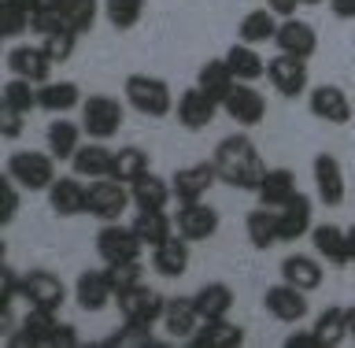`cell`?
<instances>
[{
    "label": "cell",
    "instance_id": "f907efd6",
    "mask_svg": "<svg viewBox=\"0 0 355 348\" xmlns=\"http://www.w3.org/2000/svg\"><path fill=\"white\" fill-rule=\"evenodd\" d=\"M107 345H152V326H141V322H122V330L111 338Z\"/></svg>",
    "mask_w": 355,
    "mask_h": 348
},
{
    "label": "cell",
    "instance_id": "ffe728a7",
    "mask_svg": "<svg viewBox=\"0 0 355 348\" xmlns=\"http://www.w3.org/2000/svg\"><path fill=\"white\" fill-rule=\"evenodd\" d=\"M55 330H60L55 311H49V308H30L26 315H22V322L8 333L4 341H8V345H52Z\"/></svg>",
    "mask_w": 355,
    "mask_h": 348
},
{
    "label": "cell",
    "instance_id": "44dd1931",
    "mask_svg": "<svg viewBox=\"0 0 355 348\" xmlns=\"http://www.w3.org/2000/svg\"><path fill=\"white\" fill-rule=\"evenodd\" d=\"M277 271H282V282L304 289V293H315V289L326 282V267H322V260H318V256H307V252L285 256Z\"/></svg>",
    "mask_w": 355,
    "mask_h": 348
},
{
    "label": "cell",
    "instance_id": "6125c7cd",
    "mask_svg": "<svg viewBox=\"0 0 355 348\" xmlns=\"http://www.w3.org/2000/svg\"><path fill=\"white\" fill-rule=\"evenodd\" d=\"M300 4H326V0H300Z\"/></svg>",
    "mask_w": 355,
    "mask_h": 348
},
{
    "label": "cell",
    "instance_id": "d4e9b609",
    "mask_svg": "<svg viewBox=\"0 0 355 348\" xmlns=\"http://www.w3.org/2000/svg\"><path fill=\"white\" fill-rule=\"evenodd\" d=\"M74 300L78 308L89 311V315H96V311H104L111 300H115V289L107 282V271H82L74 282Z\"/></svg>",
    "mask_w": 355,
    "mask_h": 348
},
{
    "label": "cell",
    "instance_id": "60d3db41",
    "mask_svg": "<svg viewBox=\"0 0 355 348\" xmlns=\"http://www.w3.org/2000/svg\"><path fill=\"white\" fill-rule=\"evenodd\" d=\"M0 104H8V108L22 111V115H30V111H37V108H41L37 85L26 82V78H15V74H11L8 82H4V89H0Z\"/></svg>",
    "mask_w": 355,
    "mask_h": 348
},
{
    "label": "cell",
    "instance_id": "b9f144b4",
    "mask_svg": "<svg viewBox=\"0 0 355 348\" xmlns=\"http://www.w3.org/2000/svg\"><path fill=\"white\" fill-rule=\"evenodd\" d=\"M100 11H104V0H67L63 4V22L82 38V33H89L96 26Z\"/></svg>",
    "mask_w": 355,
    "mask_h": 348
},
{
    "label": "cell",
    "instance_id": "30bf717a",
    "mask_svg": "<svg viewBox=\"0 0 355 348\" xmlns=\"http://www.w3.org/2000/svg\"><path fill=\"white\" fill-rule=\"evenodd\" d=\"M311 174H315V197L326 208H340L344 197H348V185H344V167L333 152H318L315 163H311Z\"/></svg>",
    "mask_w": 355,
    "mask_h": 348
},
{
    "label": "cell",
    "instance_id": "1f68e13d",
    "mask_svg": "<svg viewBox=\"0 0 355 348\" xmlns=\"http://www.w3.org/2000/svg\"><path fill=\"white\" fill-rule=\"evenodd\" d=\"M82 122H71L63 115H55L49 122V130H44V144H49V152L55 160H74V152L82 149Z\"/></svg>",
    "mask_w": 355,
    "mask_h": 348
},
{
    "label": "cell",
    "instance_id": "7402d4cb",
    "mask_svg": "<svg viewBox=\"0 0 355 348\" xmlns=\"http://www.w3.org/2000/svg\"><path fill=\"white\" fill-rule=\"evenodd\" d=\"M189 245L182 233H171L163 245H155L152 249V271L159 278H182L189 274V260H193V252H189Z\"/></svg>",
    "mask_w": 355,
    "mask_h": 348
},
{
    "label": "cell",
    "instance_id": "836d02e7",
    "mask_svg": "<svg viewBox=\"0 0 355 348\" xmlns=\"http://www.w3.org/2000/svg\"><path fill=\"white\" fill-rule=\"evenodd\" d=\"M37 100L41 111H49V115H67V111L82 108V89L78 82H44L37 85Z\"/></svg>",
    "mask_w": 355,
    "mask_h": 348
},
{
    "label": "cell",
    "instance_id": "3957f363",
    "mask_svg": "<svg viewBox=\"0 0 355 348\" xmlns=\"http://www.w3.org/2000/svg\"><path fill=\"white\" fill-rule=\"evenodd\" d=\"M4 171L22 185V193H49V185L55 182V156L44 149V152H33V149H22V152H11Z\"/></svg>",
    "mask_w": 355,
    "mask_h": 348
},
{
    "label": "cell",
    "instance_id": "94428289",
    "mask_svg": "<svg viewBox=\"0 0 355 348\" xmlns=\"http://www.w3.org/2000/svg\"><path fill=\"white\" fill-rule=\"evenodd\" d=\"M67 0H41V8H63Z\"/></svg>",
    "mask_w": 355,
    "mask_h": 348
},
{
    "label": "cell",
    "instance_id": "484cf974",
    "mask_svg": "<svg viewBox=\"0 0 355 348\" xmlns=\"http://www.w3.org/2000/svg\"><path fill=\"white\" fill-rule=\"evenodd\" d=\"M111 163H115V149H107L104 141H93V138H89L82 149L74 152L71 171H74L78 178L96 182V178H111Z\"/></svg>",
    "mask_w": 355,
    "mask_h": 348
},
{
    "label": "cell",
    "instance_id": "d590c367",
    "mask_svg": "<svg viewBox=\"0 0 355 348\" xmlns=\"http://www.w3.org/2000/svg\"><path fill=\"white\" fill-rule=\"evenodd\" d=\"M277 19L270 8H255V11H248V15L241 19V26H237V41H244V44H266V41H274V33H277Z\"/></svg>",
    "mask_w": 355,
    "mask_h": 348
},
{
    "label": "cell",
    "instance_id": "2e32d148",
    "mask_svg": "<svg viewBox=\"0 0 355 348\" xmlns=\"http://www.w3.org/2000/svg\"><path fill=\"white\" fill-rule=\"evenodd\" d=\"M307 108H311V115L322 119V122H329V126H344V122H352V100L348 93H344L340 85H315V89H307Z\"/></svg>",
    "mask_w": 355,
    "mask_h": 348
},
{
    "label": "cell",
    "instance_id": "bcb514c9",
    "mask_svg": "<svg viewBox=\"0 0 355 348\" xmlns=\"http://www.w3.org/2000/svg\"><path fill=\"white\" fill-rule=\"evenodd\" d=\"M26 30H30V11L4 0V4H0V38H19V33H26Z\"/></svg>",
    "mask_w": 355,
    "mask_h": 348
},
{
    "label": "cell",
    "instance_id": "9c48e42d",
    "mask_svg": "<svg viewBox=\"0 0 355 348\" xmlns=\"http://www.w3.org/2000/svg\"><path fill=\"white\" fill-rule=\"evenodd\" d=\"M266 78H270V85L282 97H288V100L304 97L307 85H311L307 60H300V56H285V52H277L274 60H266Z\"/></svg>",
    "mask_w": 355,
    "mask_h": 348
},
{
    "label": "cell",
    "instance_id": "e575fe53",
    "mask_svg": "<svg viewBox=\"0 0 355 348\" xmlns=\"http://www.w3.org/2000/svg\"><path fill=\"white\" fill-rule=\"evenodd\" d=\"M226 63H230V71L237 82H259V78L266 74V60L259 56V49L255 44H230V52H226Z\"/></svg>",
    "mask_w": 355,
    "mask_h": 348
},
{
    "label": "cell",
    "instance_id": "f546056e",
    "mask_svg": "<svg viewBox=\"0 0 355 348\" xmlns=\"http://www.w3.org/2000/svg\"><path fill=\"white\" fill-rule=\"evenodd\" d=\"M193 348H241L244 345V326L230 319H211V322H200V330L189 338Z\"/></svg>",
    "mask_w": 355,
    "mask_h": 348
},
{
    "label": "cell",
    "instance_id": "f6af8a7d",
    "mask_svg": "<svg viewBox=\"0 0 355 348\" xmlns=\"http://www.w3.org/2000/svg\"><path fill=\"white\" fill-rule=\"evenodd\" d=\"M41 49L49 52L52 63H67L74 56V49H78V33L71 26H63V30L49 33V38H41Z\"/></svg>",
    "mask_w": 355,
    "mask_h": 348
},
{
    "label": "cell",
    "instance_id": "ab89813d",
    "mask_svg": "<svg viewBox=\"0 0 355 348\" xmlns=\"http://www.w3.org/2000/svg\"><path fill=\"white\" fill-rule=\"evenodd\" d=\"M315 333L322 338V345L326 348H337L348 341V308H326L322 315L315 319Z\"/></svg>",
    "mask_w": 355,
    "mask_h": 348
},
{
    "label": "cell",
    "instance_id": "ac0fdd59",
    "mask_svg": "<svg viewBox=\"0 0 355 348\" xmlns=\"http://www.w3.org/2000/svg\"><path fill=\"white\" fill-rule=\"evenodd\" d=\"M274 44H277V52H285V56H300V60H311V56L318 52V33L311 22L304 19H282L277 22V33H274Z\"/></svg>",
    "mask_w": 355,
    "mask_h": 348
},
{
    "label": "cell",
    "instance_id": "680465c9",
    "mask_svg": "<svg viewBox=\"0 0 355 348\" xmlns=\"http://www.w3.org/2000/svg\"><path fill=\"white\" fill-rule=\"evenodd\" d=\"M348 256H352V263H355V222L348 226Z\"/></svg>",
    "mask_w": 355,
    "mask_h": 348
},
{
    "label": "cell",
    "instance_id": "6da1fadb",
    "mask_svg": "<svg viewBox=\"0 0 355 348\" xmlns=\"http://www.w3.org/2000/svg\"><path fill=\"white\" fill-rule=\"evenodd\" d=\"M215 167H218V182H226L233 189H244V193H255L266 174V163L259 149H255V141L248 133H230V138H222L215 144Z\"/></svg>",
    "mask_w": 355,
    "mask_h": 348
},
{
    "label": "cell",
    "instance_id": "db71d44e",
    "mask_svg": "<svg viewBox=\"0 0 355 348\" xmlns=\"http://www.w3.org/2000/svg\"><path fill=\"white\" fill-rule=\"evenodd\" d=\"M78 345V333L71 322H60V330H55V338H52V348H74Z\"/></svg>",
    "mask_w": 355,
    "mask_h": 348
},
{
    "label": "cell",
    "instance_id": "4fadbf2b",
    "mask_svg": "<svg viewBox=\"0 0 355 348\" xmlns=\"http://www.w3.org/2000/svg\"><path fill=\"white\" fill-rule=\"evenodd\" d=\"M222 111L237 122V126H259V122L266 119V97L255 89L252 82H237L230 89V97L222 100Z\"/></svg>",
    "mask_w": 355,
    "mask_h": 348
},
{
    "label": "cell",
    "instance_id": "f5cc1de1",
    "mask_svg": "<svg viewBox=\"0 0 355 348\" xmlns=\"http://www.w3.org/2000/svg\"><path fill=\"white\" fill-rule=\"evenodd\" d=\"M285 348H326V345H322V338L315 333V326H311V330L288 333V338H285Z\"/></svg>",
    "mask_w": 355,
    "mask_h": 348
},
{
    "label": "cell",
    "instance_id": "cb8c5ba5",
    "mask_svg": "<svg viewBox=\"0 0 355 348\" xmlns=\"http://www.w3.org/2000/svg\"><path fill=\"white\" fill-rule=\"evenodd\" d=\"M311 245H315V256L329 267H348L352 256H348V230L333 226V222H318L311 226Z\"/></svg>",
    "mask_w": 355,
    "mask_h": 348
},
{
    "label": "cell",
    "instance_id": "4dcf8cb0",
    "mask_svg": "<svg viewBox=\"0 0 355 348\" xmlns=\"http://www.w3.org/2000/svg\"><path fill=\"white\" fill-rule=\"evenodd\" d=\"M233 289L226 282H204L193 293V304L200 311V319L211 322V319H230V311H233Z\"/></svg>",
    "mask_w": 355,
    "mask_h": 348
},
{
    "label": "cell",
    "instance_id": "8992f818",
    "mask_svg": "<svg viewBox=\"0 0 355 348\" xmlns=\"http://www.w3.org/2000/svg\"><path fill=\"white\" fill-rule=\"evenodd\" d=\"M215 185H218V167H215V160L178 167L174 178H171V189H174V200H178V204L207 200V193H211Z\"/></svg>",
    "mask_w": 355,
    "mask_h": 348
},
{
    "label": "cell",
    "instance_id": "d6986e66",
    "mask_svg": "<svg viewBox=\"0 0 355 348\" xmlns=\"http://www.w3.org/2000/svg\"><path fill=\"white\" fill-rule=\"evenodd\" d=\"M218 108H222V104H218L215 97L204 93L200 85H193V89H185V93L178 97L174 115H178V122H182L185 130H204V126H211V122H215Z\"/></svg>",
    "mask_w": 355,
    "mask_h": 348
},
{
    "label": "cell",
    "instance_id": "83f0119b",
    "mask_svg": "<svg viewBox=\"0 0 355 348\" xmlns=\"http://www.w3.org/2000/svg\"><path fill=\"white\" fill-rule=\"evenodd\" d=\"M130 197L137 211H166V204L174 200V189H171V178H159L148 171L137 182H130Z\"/></svg>",
    "mask_w": 355,
    "mask_h": 348
},
{
    "label": "cell",
    "instance_id": "4316f807",
    "mask_svg": "<svg viewBox=\"0 0 355 348\" xmlns=\"http://www.w3.org/2000/svg\"><path fill=\"white\" fill-rule=\"evenodd\" d=\"M311 215H315V204H311L307 193H296L285 208H277V226H282V241H304L311 233Z\"/></svg>",
    "mask_w": 355,
    "mask_h": 348
},
{
    "label": "cell",
    "instance_id": "52a82bcc",
    "mask_svg": "<svg viewBox=\"0 0 355 348\" xmlns=\"http://www.w3.org/2000/svg\"><path fill=\"white\" fill-rule=\"evenodd\" d=\"M144 245L141 238L133 233V226H122V222H104L96 233V256L104 263H130V260H141Z\"/></svg>",
    "mask_w": 355,
    "mask_h": 348
},
{
    "label": "cell",
    "instance_id": "5bb4252c",
    "mask_svg": "<svg viewBox=\"0 0 355 348\" xmlns=\"http://www.w3.org/2000/svg\"><path fill=\"white\" fill-rule=\"evenodd\" d=\"M263 308H266V315L270 319H277V322H304L307 319V311H311V304H307V293L304 289H296V285H288V282H277V285H270L263 293Z\"/></svg>",
    "mask_w": 355,
    "mask_h": 348
},
{
    "label": "cell",
    "instance_id": "7dc6e473",
    "mask_svg": "<svg viewBox=\"0 0 355 348\" xmlns=\"http://www.w3.org/2000/svg\"><path fill=\"white\" fill-rule=\"evenodd\" d=\"M15 300H22V274L11 263L0 267V311L15 308Z\"/></svg>",
    "mask_w": 355,
    "mask_h": 348
},
{
    "label": "cell",
    "instance_id": "c3c4849f",
    "mask_svg": "<svg viewBox=\"0 0 355 348\" xmlns=\"http://www.w3.org/2000/svg\"><path fill=\"white\" fill-rule=\"evenodd\" d=\"M63 26H67V22H63V8H37L30 15V30L41 33V38H49V33L63 30Z\"/></svg>",
    "mask_w": 355,
    "mask_h": 348
},
{
    "label": "cell",
    "instance_id": "681fc988",
    "mask_svg": "<svg viewBox=\"0 0 355 348\" xmlns=\"http://www.w3.org/2000/svg\"><path fill=\"white\" fill-rule=\"evenodd\" d=\"M0 189H4V211H0V226H11L19 215V193H22V185L4 171V178H0Z\"/></svg>",
    "mask_w": 355,
    "mask_h": 348
},
{
    "label": "cell",
    "instance_id": "e0dca14e",
    "mask_svg": "<svg viewBox=\"0 0 355 348\" xmlns=\"http://www.w3.org/2000/svg\"><path fill=\"white\" fill-rule=\"evenodd\" d=\"M4 63H8V71L15 78H26V82H33V85L52 82V67H55L41 44H15Z\"/></svg>",
    "mask_w": 355,
    "mask_h": 348
},
{
    "label": "cell",
    "instance_id": "7c38bea8",
    "mask_svg": "<svg viewBox=\"0 0 355 348\" xmlns=\"http://www.w3.org/2000/svg\"><path fill=\"white\" fill-rule=\"evenodd\" d=\"M49 208H52L55 219L85 215V208H89V185H85L74 171H71V174H60V178L49 185Z\"/></svg>",
    "mask_w": 355,
    "mask_h": 348
},
{
    "label": "cell",
    "instance_id": "ee69618b",
    "mask_svg": "<svg viewBox=\"0 0 355 348\" xmlns=\"http://www.w3.org/2000/svg\"><path fill=\"white\" fill-rule=\"evenodd\" d=\"M104 271H107L111 289H115V300L144 282V263H141V260H130V263H104Z\"/></svg>",
    "mask_w": 355,
    "mask_h": 348
},
{
    "label": "cell",
    "instance_id": "6f0895ef",
    "mask_svg": "<svg viewBox=\"0 0 355 348\" xmlns=\"http://www.w3.org/2000/svg\"><path fill=\"white\" fill-rule=\"evenodd\" d=\"M11 4H19V8H26V11H30V15H33V11H37V8H41V0H11Z\"/></svg>",
    "mask_w": 355,
    "mask_h": 348
},
{
    "label": "cell",
    "instance_id": "9a60e30c",
    "mask_svg": "<svg viewBox=\"0 0 355 348\" xmlns=\"http://www.w3.org/2000/svg\"><path fill=\"white\" fill-rule=\"evenodd\" d=\"M174 230L185 241H211L218 233V211L207 200H193V204H178Z\"/></svg>",
    "mask_w": 355,
    "mask_h": 348
},
{
    "label": "cell",
    "instance_id": "7bdbcfd3",
    "mask_svg": "<svg viewBox=\"0 0 355 348\" xmlns=\"http://www.w3.org/2000/svg\"><path fill=\"white\" fill-rule=\"evenodd\" d=\"M144 4H148V0H104V19L119 33H126L144 19Z\"/></svg>",
    "mask_w": 355,
    "mask_h": 348
},
{
    "label": "cell",
    "instance_id": "11a10c76",
    "mask_svg": "<svg viewBox=\"0 0 355 348\" xmlns=\"http://www.w3.org/2000/svg\"><path fill=\"white\" fill-rule=\"evenodd\" d=\"M266 8H270L277 19H293L296 8H300V0H266Z\"/></svg>",
    "mask_w": 355,
    "mask_h": 348
},
{
    "label": "cell",
    "instance_id": "816d5d0a",
    "mask_svg": "<svg viewBox=\"0 0 355 348\" xmlns=\"http://www.w3.org/2000/svg\"><path fill=\"white\" fill-rule=\"evenodd\" d=\"M26 115L22 111H15V108H8V104H0V138L4 141H15L22 130H26V122H22Z\"/></svg>",
    "mask_w": 355,
    "mask_h": 348
},
{
    "label": "cell",
    "instance_id": "d6a6232c",
    "mask_svg": "<svg viewBox=\"0 0 355 348\" xmlns=\"http://www.w3.org/2000/svg\"><path fill=\"white\" fill-rule=\"evenodd\" d=\"M244 233H248L252 249H274V245H282V226H277V211L274 208H255L248 211V219H244Z\"/></svg>",
    "mask_w": 355,
    "mask_h": 348
},
{
    "label": "cell",
    "instance_id": "8fae6325",
    "mask_svg": "<svg viewBox=\"0 0 355 348\" xmlns=\"http://www.w3.org/2000/svg\"><path fill=\"white\" fill-rule=\"evenodd\" d=\"M22 300H26V308H49V311H60L67 304V285L60 274L52 271H30L22 274Z\"/></svg>",
    "mask_w": 355,
    "mask_h": 348
},
{
    "label": "cell",
    "instance_id": "8d00e7d4",
    "mask_svg": "<svg viewBox=\"0 0 355 348\" xmlns=\"http://www.w3.org/2000/svg\"><path fill=\"white\" fill-rule=\"evenodd\" d=\"M130 226H133V233L141 238L144 249H155V245H163V241L174 233V219L166 215V211H137Z\"/></svg>",
    "mask_w": 355,
    "mask_h": 348
},
{
    "label": "cell",
    "instance_id": "f1b7e54d",
    "mask_svg": "<svg viewBox=\"0 0 355 348\" xmlns=\"http://www.w3.org/2000/svg\"><path fill=\"white\" fill-rule=\"evenodd\" d=\"M296 193H300V189H296V174L288 171V167H266L263 182H259V189H255L259 204L263 208H274V211L285 208Z\"/></svg>",
    "mask_w": 355,
    "mask_h": 348
},
{
    "label": "cell",
    "instance_id": "603a6c76",
    "mask_svg": "<svg viewBox=\"0 0 355 348\" xmlns=\"http://www.w3.org/2000/svg\"><path fill=\"white\" fill-rule=\"evenodd\" d=\"M200 311L193 304V297H166V311H163V330L171 341H189L200 330Z\"/></svg>",
    "mask_w": 355,
    "mask_h": 348
},
{
    "label": "cell",
    "instance_id": "9f6ffc18",
    "mask_svg": "<svg viewBox=\"0 0 355 348\" xmlns=\"http://www.w3.org/2000/svg\"><path fill=\"white\" fill-rule=\"evenodd\" d=\"M329 8L337 19H355V0H329Z\"/></svg>",
    "mask_w": 355,
    "mask_h": 348
},
{
    "label": "cell",
    "instance_id": "f35d334b",
    "mask_svg": "<svg viewBox=\"0 0 355 348\" xmlns=\"http://www.w3.org/2000/svg\"><path fill=\"white\" fill-rule=\"evenodd\" d=\"M152 171V160H148V152L141 149V144H126V149H119L115 152V163H111V178L115 182H137L141 174H148Z\"/></svg>",
    "mask_w": 355,
    "mask_h": 348
},
{
    "label": "cell",
    "instance_id": "74e56055",
    "mask_svg": "<svg viewBox=\"0 0 355 348\" xmlns=\"http://www.w3.org/2000/svg\"><path fill=\"white\" fill-rule=\"evenodd\" d=\"M196 85L204 89V93H211L222 104V100L230 97V89L237 85V78H233L230 71V63H226V56H218V60H207L204 67H200V74H196Z\"/></svg>",
    "mask_w": 355,
    "mask_h": 348
},
{
    "label": "cell",
    "instance_id": "277c9868",
    "mask_svg": "<svg viewBox=\"0 0 355 348\" xmlns=\"http://www.w3.org/2000/svg\"><path fill=\"white\" fill-rule=\"evenodd\" d=\"M122 122H126V104H122V100L107 97V93H93V97L82 100V130L93 141L115 138Z\"/></svg>",
    "mask_w": 355,
    "mask_h": 348
},
{
    "label": "cell",
    "instance_id": "91938a15",
    "mask_svg": "<svg viewBox=\"0 0 355 348\" xmlns=\"http://www.w3.org/2000/svg\"><path fill=\"white\" fill-rule=\"evenodd\" d=\"M348 341H355V308H348Z\"/></svg>",
    "mask_w": 355,
    "mask_h": 348
},
{
    "label": "cell",
    "instance_id": "7a4b0ae2",
    "mask_svg": "<svg viewBox=\"0 0 355 348\" xmlns=\"http://www.w3.org/2000/svg\"><path fill=\"white\" fill-rule=\"evenodd\" d=\"M122 97L144 119H166L174 111V93L159 74H130L122 82Z\"/></svg>",
    "mask_w": 355,
    "mask_h": 348
},
{
    "label": "cell",
    "instance_id": "5b68a950",
    "mask_svg": "<svg viewBox=\"0 0 355 348\" xmlns=\"http://www.w3.org/2000/svg\"><path fill=\"white\" fill-rule=\"evenodd\" d=\"M130 204H133V197H130L126 182H115V178H96V182H89L85 215H93L100 222H119L122 211H126Z\"/></svg>",
    "mask_w": 355,
    "mask_h": 348
},
{
    "label": "cell",
    "instance_id": "ba28073f",
    "mask_svg": "<svg viewBox=\"0 0 355 348\" xmlns=\"http://www.w3.org/2000/svg\"><path fill=\"white\" fill-rule=\"evenodd\" d=\"M119 315L122 322H141V326H155V322H163V311H166V297L159 289H148V285H137L130 289V293H122L119 300Z\"/></svg>",
    "mask_w": 355,
    "mask_h": 348
}]
</instances>
